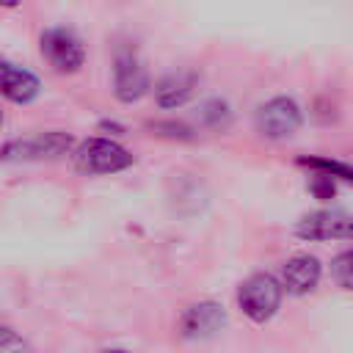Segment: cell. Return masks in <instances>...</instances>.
<instances>
[{
	"instance_id": "cell-7",
	"label": "cell",
	"mask_w": 353,
	"mask_h": 353,
	"mask_svg": "<svg viewBox=\"0 0 353 353\" xmlns=\"http://www.w3.org/2000/svg\"><path fill=\"white\" fill-rule=\"evenodd\" d=\"M72 138L66 132H47L30 141H14L3 149V157H58L69 152Z\"/></svg>"
},
{
	"instance_id": "cell-10",
	"label": "cell",
	"mask_w": 353,
	"mask_h": 353,
	"mask_svg": "<svg viewBox=\"0 0 353 353\" xmlns=\"http://www.w3.org/2000/svg\"><path fill=\"white\" fill-rule=\"evenodd\" d=\"M223 325V312L218 303H196L182 317V331L188 336H210Z\"/></svg>"
},
{
	"instance_id": "cell-2",
	"label": "cell",
	"mask_w": 353,
	"mask_h": 353,
	"mask_svg": "<svg viewBox=\"0 0 353 353\" xmlns=\"http://www.w3.org/2000/svg\"><path fill=\"white\" fill-rule=\"evenodd\" d=\"M237 301H240V309L254 323H265L276 314V309L281 303V284L268 273H256L240 284Z\"/></svg>"
},
{
	"instance_id": "cell-11",
	"label": "cell",
	"mask_w": 353,
	"mask_h": 353,
	"mask_svg": "<svg viewBox=\"0 0 353 353\" xmlns=\"http://www.w3.org/2000/svg\"><path fill=\"white\" fill-rule=\"evenodd\" d=\"M193 88H196V74L193 72H174V74H168L157 83L154 97L163 108H179L190 99Z\"/></svg>"
},
{
	"instance_id": "cell-13",
	"label": "cell",
	"mask_w": 353,
	"mask_h": 353,
	"mask_svg": "<svg viewBox=\"0 0 353 353\" xmlns=\"http://www.w3.org/2000/svg\"><path fill=\"white\" fill-rule=\"evenodd\" d=\"M298 163H301V165H309V168H317V171H323V174H334V176H342V179H350V182H353V168L345 165V163L325 160V157H301Z\"/></svg>"
},
{
	"instance_id": "cell-9",
	"label": "cell",
	"mask_w": 353,
	"mask_h": 353,
	"mask_svg": "<svg viewBox=\"0 0 353 353\" xmlns=\"http://www.w3.org/2000/svg\"><path fill=\"white\" fill-rule=\"evenodd\" d=\"M281 279H284V287L290 292L303 295V292L314 290V284L320 281V262L314 256H309V254H298L284 265Z\"/></svg>"
},
{
	"instance_id": "cell-1",
	"label": "cell",
	"mask_w": 353,
	"mask_h": 353,
	"mask_svg": "<svg viewBox=\"0 0 353 353\" xmlns=\"http://www.w3.org/2000/svg\"><path fill=\"white\" fill-rule=\"evenodd\" d=\"M74 165L85 174H116L132 165V154L108 138H88L74 149Z\"/></svg>"
},
{
	"instance_id": "cell-16",
	"label": "cell",
	"mask_w": 353,
	"mask_h": 353,
	"mask_svg": "<svg viewBox=\"0 0 353 353\" xmlns=\"http://www.w3.org/2000/svg\"><path fill=\"white\" fill-rule=\"evenodd\" d=\"M0 121H3V113H0Z\"/></svg>"
},
{
	"instance_id": "cell-15",
	"label": "cell",
	"mask_w": 353,
	"mask_h": 353,
	"mask_svg": "<svg viewBox=\"0 0 353 353\" xmlns=\"http://www.w3.org/2000/svg\"><path fill=\"white\" fill-rule=\"evenodd\" d=\"M102 353H124V350H102Z\"/></svg>"
},
{
	"instance_id": "cell-4",
	"label": "cell",
	"mask_w": 353,
	"mask_h": 353,
	"mask_svg": "<svg viewBox=\"0 0 353 353\" xmlns=\"http://www.w3.org/2000/svg\"><path fill=\"white\" fill-rule=\"evenodd\" d=\"M256 127L268 138H287L301 127V110L292 99L276 97L256 110Z\"/></svg>"
},
{
	"instance_id": "cell-12",
	"label": "cell",
	"mask_w": 353,
	"mask_h": 353,
	"mask_svg": "<svg viewBox=\"0 0 353 353\" xmlns=\"http://www.w3.org/2000/svg\"><path fill=\"white\" fill-rule=\"evenodd\" d=\"M331 276L339 287L345 290H353V248L342 251L334 262H331Z\"/></svg>"
},
{
	"instance_id": "cell-8",
	"label": "cell",
	"mask_w": 353,
	"mask_h": 353,
	"mask_svg": "<svg viewBox=\"0 0 353 353\" xmlns=\"http://www.w3.org/2000/svg\"><path fill=\"white\" fill-rule=\"evenodd\" d=\"M0 94L11 102H30L36 94H39V80L28 72V69H19L14 63H6L0 61Z\"/></svg>"
},
{
	"instance_id": "cell-14",
	"label": "cell",
	"mask_w": 353,
	"mask_h": 353,
	"mask_svg": "<svg viewBox=\"0 0 353 353\" xmlns=\"http://www.w3.org/2000/svg\"><path fill=\"white\" fill-rule=\"evenodd\" d=\"M0 353H33V350L17 331L0 325Z\"/></svg>"
},
{
	"instance_id": "cell-5",
	"label": "cell",
	"mask_w": 353,
	"mask_h": 353,
	"mask_svg": "<svg viewBox=\"0 0 353 353\" xmlns=\"http://www.w3.org/2000/svg\"><path fill=\"white\" fill-rule=\"evenodd\" d=\"M295 232L303 240H353V215L336 210H320L306 215Z\"/></svg>"
},
{
	"instance_id": "cell-3",
	"label": "cell",
	"mask_w": 353,
	"mask_h": 353,
	"mask_svg": "<svg viewBox=\"0 0 353 353\" xmlns=\"http://www.w3.org/2000/svg\"><path fill=\"white\" fill-rule=\"evenodd\" d=\"M41 55L61 74L77 72L85 61V50L69 28H47L41 33Z\"/></svg>"
},
{
	"instance_id": "cell-6",
	"label": "cell",
	"mask_w": 353,
	"mask_h": 353,
	"mask_svg": "<svg viewBox=\"0 0 353 353\" xmlns=\"http://www.w3.org/2000/svg\"><path fill=\"white\" fill-rule=\"evenodd\" d=\"M113 83H116V97L121 102H135L146 94L149 74L132 52H119L116 55V69H113Z\"/></svg>"
}]
</instances>
